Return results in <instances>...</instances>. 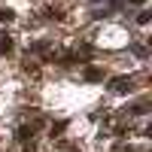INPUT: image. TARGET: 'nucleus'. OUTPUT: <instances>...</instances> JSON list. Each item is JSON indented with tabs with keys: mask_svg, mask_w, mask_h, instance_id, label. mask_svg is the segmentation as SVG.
<instances>
[{
	"mask_svg": "<svg viewBox=\"0 0 152 152\" xmlns=\"http://www.w3.org/2000/svg\"><path fill=\"white\" fill-rule=\"evenodd\" d=\"M113 91H131V88H134V79H131V76H119V79H113Z\"/></svg>",
	"mask_w": 152,
	"mask_h": 152,
	"instance_id": "1",
	"label": "nucleus"
},
{
	"mask_svg": "<svg viewBox=\"0 0 152 152\" xmlns=\"http://www.w3.org/2000/svg\"><path fill=\"white\" fill-rule=\"evenodd\" d=\"M85 79H88V82H100V79H104V70H97V67H85Z\"/></svg>",
	"mask_w": 152,
	"mask_h": 152,
	"instance_id": "2",
	"label": "nucleus"
},
{
	"mask_svg": "<svg viewBox=\"0 0 152 152\" xmlns=\"http://www.w3.org/2000/svg\"><path fill=\"white\" fill-rule=\"evenodd\" d=\"M12 18H15V12H12V9H3V6H0V21H12Z\"/></svg>",
	"mask_w": 152,
	"mask_h": 152,
	"instance_id": "5",
	"label": "nucleus"
},
{
	"mask_svg": "<svg viewBox=\"0 0 152 152\" xmlns=\"http://www.w3.org/2000/svg\"><path fill=\"white\" fill-rule=\"evenodd\" d=\"M12 52V40L9 37H0V55H9Z\"/></svg>",
	"mask_w": 152,
	"mask_h": 152,
	"instance_id": "4",
	"label": "nucleus"
},
{
	"mask_svg": "<svg viewBox=\"0 0 152 152\" xmlns=\"http://www.w3.org/2000/svg\"><path fill=\"white\" fill-rule=\"evenodd\" d=\"M31 134H34V128H28V125H21V128H18V134H15V137H18L21 143H28V140H31Z\"/></svg>",
	"mask_w": 152,
	"mask_h": 152,
	"instance_id": "3",
	"label": "nucleus"
},
{
	"mask_svg": "<svg viewBox=\"0 0 152 152\" xmlns=\"http://www.w3.org/2000/svg\"><path fill=\"white\" fill-rule=\"evenodd\" d=\"M128 3H131V6H143L146 0H128Z\"/></svg>",
	"mask_w": 152,
	"mask_h": 152,
	"instance_id": "8",
	"label": "nucleus"
},
{
	"mask_svg": "<svg viewBox=\"0 0 152 152\" xmlns=\"http://www.w3.org/2000/svg\"><path fill=\"white\" fill-rule=\"evenodd\" d=\"M46 49H49V43H34V46H31V52H46Z\"/></svg>",
	"mask_w": 152,
	"mask_h": 152,
	"instance_id": "6",
	"label": "nucleus"
},
{
	"mask_svg": "<svg viewBox=\"0 0 152 152\" xmlns=\"http://www.w3.org/2000/svg\"><path fill=\"white\" fill-rule=\"evenodd\" d=\"M137 24H149V12H140V15H137Z\"/></svg>",
	"mask_w": 152,
	"mask_h": 152,
	"instance_id": "7",
	"label": "nucleus"
}]
</instances>
